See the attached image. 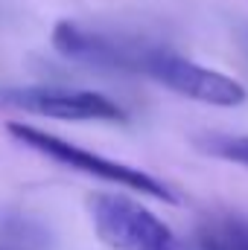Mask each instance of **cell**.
<instances>
[{"mask_svg": "<svg viewBox=\"0 0 248 250\" xmlns=\"http://www.w3.org/2000/svg\"><path fill=\"white\" fill-rule=\"evenodd\" d=\"M53 47L64 59L99 70H117V73H140L146 50L152 44L131 41L120 35H105L97 29H88L76 21H59L53 26Z\"/></svg>", "mask_w": 248, "mask_h": 250, "instance_id": "5", "label": "cell"}, {"mask_svg": "<svg viewBox=\"0 0 248 250\" xmlns=\"http://www.w3.org/2000/svg\"><path fill=\"white\" fill-rule=\"evenodd\" d=\"M97 236L111 250H187V245L140 201L97 192L88 201Z\"/></svg>", "mask_w": 248, "mask_h": 250, "instance_id": "2", "label": "cell"}, {"mask_svg": "<svg viewBox=\"0 0 248 250\" xmlns=\"http://www.w3.org/2000/svg\"><path fill=\"white\" fill-rule=\"evenodd\" d=\"M0 105L18 108L35 117L50 120H73V123H125L128 114L123 108L97 90H70L53 84H32V87H3Z\"/></svg>", "mask_w": 248, "mask_h": 250, "instance_id": "4", "label": "cell"}, {"mask_svg": "<svg viewBox=\"0 0 248 250\" xmlns=\"http://www.w3.org/2000/svg\"><path fill=\"white\" fill-rule=\"evenodd\" d=\"M9 134L24 146V148H32L35 154H44L50 157L53 163H62L70 166L82 175H91V178H99V181H108V184H117V187L128 189V192H137V195H149V198H158V201H167V204H178V192L164 184L161 178L137 169V166H128L120 160H108V157H99L94 154L91 148H82L76 143H67L56 134H47L41 128H32V125L24 123H9Z\"/></svg>", "mask_w": 248, "mask_h": 250, "instance_id": "1", "label": "cell"}, {"mask_svg": "<svg viewBox=\"0 0 248 250\" xmlns=\"http://www.w3.org/2000/svg\"><path fill=\"white\" fill-rule=\"evenodd\" d=\"M198 146L213 157H222L228 163L248 169V137H204L198 140Z\"/></svg>", "mask_w": 248, "mask_h": 250, "instance_id": "7", "label": "cell"}, {"mask_svg": "<svg viewBox=\"0 0 248 250\" xmlns=\"http://www.w3.org/2000/svg\"><path fill=\"white\" fill-rule=\"evenodd\" d=\"M140 73L152 76L158 84L170 87L178 96L196 99L201 105H213V108H240L248 99V90L228 73L201 67V64L190 62L167 47H155V44L146 50Z\"/></svg>", "mask_w": 248, "mask_h": 250, "instance_id": "3", "label": "cell"}, {"mask_svg": "<svg viewBox=\"0 0 248 250\" xmlns=\"http://www.w3.org/2000/svg\"><path fill=\"white\" fill-rule=\"evenodd\" d=\"M198 250H248V221L237 215L210 218L198 227Z\"/></svg>", "mask_w": 248, "mask_h": 250, "instance_id": "6", "label": "cell"}]
</instances>
